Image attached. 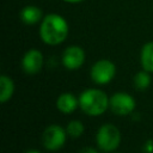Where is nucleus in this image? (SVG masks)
<instances>
[{
  "instance_id": "obj_18",
  "label": "nucleus",
  "mask_w": 153,
  "mask_h": 153,
  "mask_svg": "<svg viewBox=\"0 0 153 153\" xmlns=\"http://www.w3.org/2000/svg\"><path fill=\"white\" fill-rule=\"evenodd\" d=\"M24 153H41V152L37 151V149H29V151H26V152H24Z\"/></svg>"
},
{
  "instance_id": "obj_14",
  "label": "nucleus",
  "mask_w": 153,
  "mask_h": 153,
  "mask_svg": "<svg viewBox=\"0 0 153 153\" xmlns=\"http://www.w3.org/2000/svg\"><path fill=\"white\" fill-rule=\"evenodd\" d=\"M84 130H85V127H84L82 122L79 121V120H72V121H69L68 124H67V127H66V131H67L68 136L74 137V139L81 136L82 133H84Z\"/></svg>"
},
{
  "instance_id": "obj_13",
  "label": "nucleus",
  "mask_w": 153,
  "mask_h": 153,
  "mask_svg": "<svg viewBox=\"0 0 153 153\" xmlns=\"http://www.w3.org/2000/svg\"><path fill=\"white\" fill-rule=\"evenodd\" d=\"M134 85L140 91L146 90L151 85V75H149V72H147L145 69L141 71V72H137L135 74V76H134Z\"/></svg>"
},
{
  "instance_id": "obj_15",
  "label": "nucleus",
  "mask_w": 153,
  "mask_h": 153,
  "mask_svg": "<svg viewBox=\"0 0 153 153\" xmlns=\"http://www.w3.org/2000/svg\"><path fill=\"white\" fill-rule=\"evenodd\" d=\"M143 151L146 153H153V140H147L143 143Z\"/></svg>"
},
{
  "instance_id": "obj_10",
  "label": "nucleus",
  "mask_w": 153,
  "mask_h": 153,
  "mask_svg": "<svg viewBox=\"0 0 153 153\" xmlns=\"http://www.w3.org/2000/svg\"><path fill=\"white\" fill-rule=\"evenodd\" d=\"M20 20L26 24V25H35L38 22H42L43 19V13L42 10L35 5H26L25 7L22 8L19 13Z\"/></svg>"
},
{
  "instance_id": "obj_7",
  "label": "nucleus",
  "mask_w": 153,
  "mask_h": 153,
  "mask_svg": "<svg viewBox=\"0 0 153 153\" xmlns=\"http://www.w3.org/2000/svg\"><path fill=\"white\" fill-rule=\"evenodd\" d=\"M62 65L69 71L79 69L85 62V51L79 45H69L63 50Z\"/></svg>"
},
{
  "instance_id": "obj_11",
  "label": "nucleus",
  "mask_w": 153,
  "mask_h": 153,
  "mask_svg": "<svg viewBox=\"0 0 153 153\" xmlns=\"http://www.w3.org/2000/svg\"><path fill=\"white\" fill-rule=\"evenodd\" d=\"M140 63L145 71L153 73V41L142 45L140 51Z\"/></svg>"
},
{
  "instance_id": "obj_8",
  "label": "nucleus",
  "mask_w": 153,
  "mask_h": 153,
  "mask_svg": "<svg viewBox=\"0 0 153 153\" xmlns=\"http://www.w3.org/2000/svg\"><path fill=\"white\" fill-rule=\"evenodd\" d=\"M43 55L38 49H29L22 59V68L26 74H36L42 69Z\"/></svg>"
},
{
  "instance_id": "obj_17",
  "label": "nucleus",
  "mask_w": 153,
  "mask_h": 153,
  "mask_svg": "<svg viewBox=\"0 0 153 153\" xmlns=\"http://www.w3.org/2000/svg\"><path fill=\"white\" fill-rule=\"evenodd\" d=\"M65 2H69V4H76V2H81L82 0H62Z\"/></svg>"
},
{
  "instance_id": "obj_12",
  "label": "nucleus",
  "mask_w": 153,
  "mask_h": 153,
  "mask_svg": "<svg viewBox=\"0 0 153 153\" xmlns=\"http://www.w3.org/2000/svg\"><path fill=\"white\" fill-rule=\"evenodd\" d=\"M13 92H14L13 80L8 75L2 74L0 76V102L6 103L7 100H10L13 96Z\"/></svg>"
},
{
  "instance_id": "obj_9",
  "label": "nucleus",
  "mask_w": 153,
  "mask_h": 153,
  "mask_svg": "<svg viewBox=\"0 0 153 153\" xmlns=\"http://www.w3.org/2000/svg\"><path fill=\"white\" fill-rule=\"evenodd\" d=\"M79 106V98L71 92L61 93L56 99V108L62 114H72Z\"/></svg>"
},
{
  "instance_id": "obj_16",
  "label": "nucleus",
  "mask_w": 153,
  "mask_h": 153,
  "mask_svg": "<svg viewBox=\"0 0 153 153\" xmlns=\"http://www.w3.org/2000/svg\"><path fill=\"white\" fill-rule=\"evenodd\" d=\"M79 153H99V152L93 147H84V148L80 149Z\"/></svg>"
},
{
  "instance_id": "obj_5",
  "label": "nucleus",
  "mask_w": 153,
  "mask_h": 153,
  "mask_svg": "<svg viewBox=\"0 0 153 153\" xmlns=\"http://www.w3.org/2000/svg\"><path fill=\"white\" fill-rule=\"evenodd\" d=\"M68 134L66 129H63L59 124H50L48 126L42 135V142L45 149L48 151H57L60 149L67 139Z\"/></svg>"
},
{
  "instance_id": "obj_3",
  "label": "nucleus",
  "mask_w": 153,
  "mask_h": 153,
  "mask_svg": "<svg viewBox=\"0 0 153 153\" xmlns=\"http://www.w3.org/2000/svg\"><path fill=\"white\" fill-rule=\"evenodd\" d=\"M96 142L100 151L114 152L121 142V133L112 123H105L99 127L96 134Z\"/></svg>"
},
{
  "instance_id": "obj_6",
  "label": "nucleus",
  "mask_w": 153,
  "mask_h": 153,
  "mask_svg": "<svg viewBox=\"0 0 153 153\" xmlns=\"http://www.w3.org/2000/svg\"><path fill=\"white\" fill-rule=\"evenodd\" d=\"M135 99L127 92H116L109 98V108L117 116L130 115L135 110Z\"/></svg>"
},
{
  "instance_id": "obj_4",
  "label": "nucleus",
  "mask_w": 153,
  "mask_h": 153,
  "mask_svg": "<svg viewBox=\"0 0 153 153\" xmlns=\"http://www.w3.org/2000/svg\"><path fill=\"white\" fill-rule=\"evenodd\" d=\"M116 74V66L112 61L102 59L94 62L91 67L90 75L93 82L98 85H105L109 84Z\"/></svg>"
},
{
  "instance_id": "obj_2",
  "label": "nucleus",
  "mask_w": 153,
  "mask_h": 153,
  "mask_svg": "<svg viewBox=\"0 0 153 153\" xmlns=\"http://www.w3.org/2000/svg\"><path fill=\"white\" fill-rule=\"evenodd\" d=\"M79 106L88 116H100L109 108L108 94L99 88H87L79 96Z\"/></svg>"
},
{
  "instance_id": "obj_1",
  "label": "nucleus",
  "mask_w": 153,
  "mask_h": 153,
  "mask_svg": "<svg viewBox=\"0 0 153 153\" xmlns=\"http://www.w3.org/2000/svg\"><path fill=\"white\" fill-rule=\"evenodd\" d=\"M68 23L57 13H48L39 24V37L48 45H57L68 36Z\"/></svg>"
}]
</instances>
